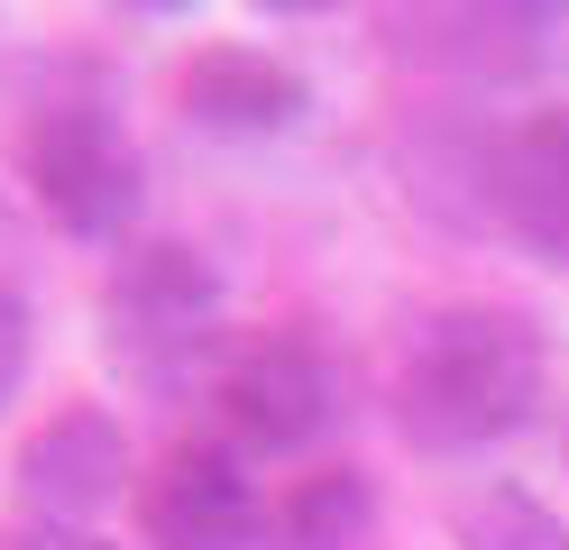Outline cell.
Wrapping results in <instances>:
<instances>
[{
    "instance_id": "1",
    "label": "cell",
    "mask_w": 569,
    "mask_h": 550,
    "mask_svg": "<svg viewBox=\"0 0 569 550\" xmlns=\"http://www.w3.org/2000/svg\"><path fill=\"white\" fill-rule=\"evenodd\" d=\"M386 403L422 459H478L551 403V340L523 303L450 293V303L405 321Z\"/></svg>"
},
{
    "instance_id": "2",
    "label": "cell",
    "mask_w": 569,
    "mask_h": 550,
    "mask_svg": "<svg viewBox=\"0 0 569 550\" xmlns=\"http://www.w3.org/2000/svg\"><path fill=\"white\" fill-rule=\"evenodd\" d=\"M19 120H10V157L28 202L47 211L56 239L74 248H129L138 211H148V157H138L120 73L101 56H47L19 73Z\"/></svg>"
},
{
    "instance_id": "3",
    "label": "cell",
    "mask_w": 569,
    "mask_h": 550,
    "mask_svg": "<svg viewBox=\"0 0 569 550\" xmlns=\"http://www.w3.org/2000/svg\"><path fill=\"white\" fill-rule=\"evenodd\" d=\"M101 358L138 394L211 386L230 358V276L202 239H129L92 293Z\"/></svg>"
},
{
    "instance_id": "4",
    "label": "cell",
    "mask_w": 569,
    "mask_h": 550,
    "mask_svg": "<svg viewBox=\"0 0 569 550\" xmlns=\"http://www.w3.org/2000/svg\"><path fill=\"white\" fill-rule=\"evenodd\" d=\"M211 394V431L230 440L239 459H303L340 431L349 394H340V367L312 330L276 321V330H239L221 377L202 386Z\"/></svg>"
},
{
    "instance_id": "5",
    "label": "cell",
    "mask_w": 569,
    "mask_h": 550,
    "mask_svg": "<svg viewBox=\"0 0 569 550\" xmlns=\"http://www.w3.org/2000/svg\"><path fill=\"white\" fill-rule=\"evenodd\" d=\"M138 541L148 550H267L276 532V496L258 459H239L221 431L174 440V450L138 477Z\"/></svg>"
},
{
    "instance_id": "6",
    "label": "cell",
    "mask_w": 569,
    "mask_h": 550,
    "mask_svg": "<svg viewBox=\"0 0 569 550\" xmlns=\"http://www.w3.org/2000/svg\"><path fill=\"white\" fill-rule=\"evenodd\" d=\"M386 56L413 73L459 83L478 101L487 83H523L569 47V10H515V0H450V10H386Z\"/></svg>"
},
{
    "instance_id": "7",
    "label": "cell",
    "mask_w": 569,
    "mask_h": 550,
    "mask_svg": "<svg viewBox=\"0 0 569 550\" xmlns=\"http://www.w3.org/2000/svg\"><path fill=\"white\" fill-rule=\"evenodd\" d=\"M396 183L422 220H441L450 239H506V120H487V101H432L396 129Z\"/></svg>"
},
{
    "instance_id": "8",
    "label": "cell",
    "mask_w": 569,
    "mask_h": 550,
    "mask_svg": "<svg viewBox=\"0 0 569 550\" xmlns=\"http://www.w3.org/2000/svg\"><path fill=\"white\" fill-rule=\"evenodd\" d=\"M120 496H138V450L111 403H56L10 450V504L28 523H74L92 532Z\"/></svg>"
},
{
    "instance_id": "9",
    "label": "cell",
    "mask_w": 569,
    "mask_h": 550,
    "mask_svg": "<svg viewBox=\"0 0 569 550\" xmlns=\"http://www.w3.org/2000/svg\"><path fill=\"white\" fill-rule=\"evenodd\" d=\"M312 110V73L276 47H193L174 64V120L193 138H221V147H267V138H295Z\"/></svg>"
},
{
    "instance_id": "10",
    "label": "cell",
    "mask_w": 569,
    "mask_h": 550,
    "mask_svg": "<svg viewBox=\"0 0 569 550\" xmlns=\"http://www.w3.org/2000/svg\"><path fill=\"white\" fill-rule=\"evenodd\" d=\"M506 248H523L532 267L569 276V101H532L506 120Z\"/></svg>"
},
{
    "instance_id": "11",
    "label": "cell",
    "mask_w": 569,
    "mask_h": 550,
    "mask_svg": "<svg viewBox=\"0 0 569 550\" xmlns=\"http://www.w3.org/2000/svg\"><path fill=\"white\" fill-rule=\"evenodd\" d=\"M377 532H386L377 477L349 468V459H322V468H303L295 487H276L267 550H377Z\"/></svg>"
},
{
    "instance_id": "12",
    "label": "cell",
    "mask_w": 569,
    "mask_h": 550,
    "mask_svg": "<svg viewBox=\"0 0 569 550\" xmlns=\"http://www.w3.org/2000/svg\"><path fill=\"white\" fill-rule=\"evenodd\" d=\"M450 550H569V513L551 496L515 487V477H469L441 496Z\"/></svg>"
},
{
    "instance_id": "13",
    "label": "cell",
    "mask_w": 569,
    "mask_h": 550,
    "mask_svg": "<svg viewBox=\"0 0 569 550\" xmlns=\"http://www.w3.org/2000/svg\"><path fill=\"white\" fill-rule=\"evenodd\" d=\"M28 367H38V312H28V293H19L10 276H0V413L19 403Z\"/></svg>"
},
{
    "instance_id": "14",
    "label": "cell",
    "mask_w": 569,
    "mask_h": 550,
    "mask_svg": "<svg viewBox=\"0 0 569 550\" xmlns=\"http://www.w3.org/2000/svg\"><path fill=\"white\" fill-rule=\"evenodd\" d=\"M0 550H111V541L74 532V523H28V513H10V523H0Z\"/></svg>"
},
{
    "instance_id": "15",
    "label": "cell",
    "mask_w": 569,
    "mask_h": 550,
    "mask_svg": "<svg viewBox=\"0 0 569 550\" xmlns=\"http://www.w3.org/2000/svg\"><path fill=\"white\" fill-rule=\"evenodd\" d=\"M10 239H19V220H10V211H0V248H10Z\"/></svg>"
},
{
    "instance_id": "16",
    "label": "cell",
    "mask_w": 569,
    "mask_h": 550,
    "mask_svg": "<svg viewBox=\"0 0 569 550\" xmlns=\"http://www.w3.org/2000/svg\"><path fill=\"white\" fill-rule=\"evenodd\" d=\"M560 459H569V422H560Z\"/></svg>"
}]
</instances>
